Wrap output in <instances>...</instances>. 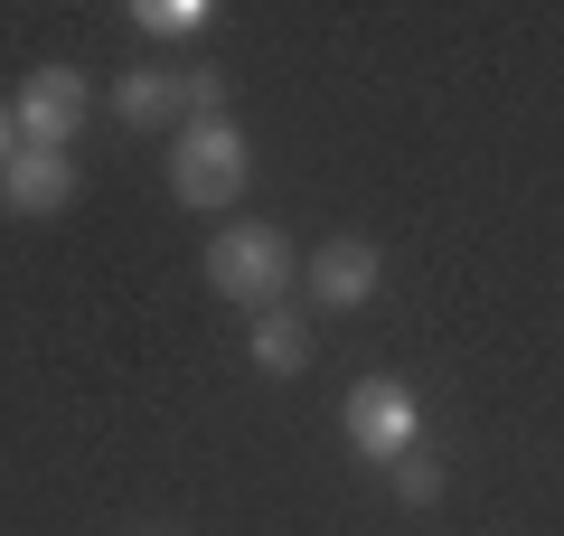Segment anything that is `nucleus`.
Instances as JSON below:
<instances>
[{"instance_id":"nucleus-9","label":"nucleus","mask_w":564,"mask_h":536,"mask_svg":"<svg viewBox=\"0 0 564 536\" xmlns=\"http://www.w3.org/2000/svg\"><path fill=\"white\" fill-rule=\"evenodd\" d=\"M132 29H141V39H198L207 0H132Z\"/></svg>"},{"instance_id":"nucleus-5","label":"nucleus","mask_w":564,"mask_h":536,"mask_svg":"<svg viewBox=\"0 0 564 536\" xmlns=\"http://www.w3.org/2000/svg\"><path fill=\"white\" fill-rule=\"evenodd\" d=\"M66 199H76V160L20 141V151H10V170H0V207H10V217H57Z\"/></svg>"},{"instance_id":"nucleus-4","label":"nucleus","mask_w":564,"mask_h":536,"mask_svg":"<svg viewBox=\"0 0 564 536\" xmlns=\"http://www.w3.org/2000/svg\"><path fill=\"white\" fill-rule=\"evenodd\" d=\"M85 104H95V85H85L76 66H29L20 95H10V122H20V141H39V151H66V132H85Z\"/></svg>"},{"instance_id":"nucleus-1","label":"nucleus","mask_w":564,"mask_h":536,"mask_svg":"<svg viewBox=\"0 0 564 536\" xmlns=\"http://www.w3.org/2000/svg\"><path fill=\"white\" fill-rule=\"evenodd\" d=\"M245 179H254V151H245L236 122H188L180 141H170V189H180V207H236Z\"/></svg>"},{"instance_id":"nucleus-2","label":"nucleus","mask_w":564,"mask_h":536,"mask_svg":"<svg viewBox=\"0 0 564 536\" xmlns=\"http://www.w3.org/2000/svg\"><path fill=\"white\" fill-rule=\"evenodd\" d=\"M282 282H292V245H282V226L236 217L217 245H207V292L245 301V311H282Z\"/></svg>"},{"instance_id":"nucleus-8","label":"nucleus","mask_w":564,"mask_h":536,"mask_svg":"<svg viewBox=\"0 0 564 536\" xmlns=\"http://www.w3.org/2000/svg\"><path fill=\"white\" fill-rule=\"evenodd\" d=\"M113 104H122V122H141V132H151V122L180 114V76H170V66H132V76L113 85Z\"/></svg>"},{"instance_id":"nucleus-3","label":"nucleus","mask_w":564,"mask_h":536,"mask_svg":"<svg viewBox=\"0 0 564 536\" xmlns=\"http://www.w3.org/2000/svg\"><path fill=\"white\" fill-rule=\"evenodd\" d=\"M348 442H358L367 461H404L423 452V405L404 377H358L348 386Z\"/></svg>"},{"instance_id":"nucleus-10","label":"nucleus","mask_w":564,"mask_h":536,"mask_svg":"<svg viewBox=\"0 0 564 536\" xmlns=\"http://www.w3.org/2000/svg\"><path fill=\"white\" fill-rule=\"evenodd\" d=\"M395 490H404V499L423 508V499L443 490V461H433V452H404V461H395Z\"/></svg>"},{"instance_id":"nucleus-6","label":"nucleus","mask_w":564,"mask_h":536,"mask_svg":"<svg viewBox=\"0 0 564 536\" xmlns=\"http://www.w3.org/2000/svg\"><path fill=\"white\" fill-rule=\"evenodd\" d=\"M367 292H377V245H367V236H329L321 255H311V301L358 311Z\"/></svg>"},{"instance_id":"nucleus-11","label":"nucleus","mask_w":564,"mask_h":536,"mask_svg":"<svg viewBox=\"0 0 564 536\" xmlns=\"http://www.w3.org/2000/svg\"><path fill=\"white\" fill-rule=\"evenodd\" d=\"M10 151H20V122H10V104H0V170H10Z\"/></svg>"},{"instance_id":"nucleus-7","label":"nucleus","mask_w":564,"mask_h":536,"mask_svg":"<svg viewBox=\"0 0 564 536\" xmlns=\"http://www.w3.org/2000/svg\"><path fill=\"white\" fill-rule=\"evenodd\" d=\"M254 367L263 377H302L311 367V330L292 311H254Z\"/></svg>"}]
</instances>
